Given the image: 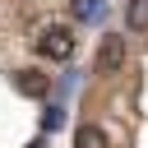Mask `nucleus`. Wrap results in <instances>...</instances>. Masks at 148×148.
<instances>
[{
  "mask_svg": "<svg viewBox=\"0 0 148 148\" xmlns=\"http://www.w3.org/2000/svg\"><path fill=\"white\" fill-rule=\"evenodd\" d=\"M37 56H46V60H69V56H74V32H69L65 23H51V28L37 37Z\"/></svg>",
  "mask_w": 148,
  "mask_h": 148,
  "instance_id": "nucleus-1",
  "label": "nucleus"
},
{
  "mask_svg": "<svg viewBox=\"0 0 148 148\" xmlns=\"http://www.w3.org/2000/svg\"><path fill=\"white\" fill-rule=\"evenodd\" d=\"M120 65H125V37L106 32V37H102V46H97V69H102V74H116Z\"/></svg>",
  "mask_w": 148,
  "mask_h": 148,
  "instance_id": "nucleus-2",
  "label": "nucleus"
},
{
  "mask_svg": "<svg viewBox=\"0 0 148 148\" xmlns=\"http://www.w3.org/2000/svg\"><path fill=\"white\" fill-rule=\"evenodd\" d=\"M125 23H130V32H148V0H130Z\"/></svg>",
  "mask_w": 148,
  "mask_h": 148,
  "instance_id": "nucleus-3",
  "label": "nucleus"
},
{
  "mask_svg": "<svg viewBox=\"0 0 148 148\" xmlns=\"http://www.w3.org/2000/svg\"><path fill=\"white\" fill-rule=\"evenodd\" d=\"M74 148H106V134H102L97 125H79V134H74Z\"/></svg>",
  "mask_w": 148,
  "mask_h": 148,
  "instance_id": "nucleus-4",
  "label": "nucleus"
},
{
  "mask_svg": "<svg viewBox=\"0 0 148 148\" xmlns=\"http://www.w3.org/2000/svg\"><path fill=\"white\" fill-rule=\"evenodd\" d=\"M74 14H79L83 23H92V18L102 14V0H74Z\"/></svg>",
  "mask_w": 148,
  "mask_h": 148,
  "instance_id": "nucleus-5",
  "label": "nucleus"
},
{
  "mask_svg": "<svg viewBox=\"0 0 148 148\" xmlns=\"http://www.w3.org/2000/svg\"><path fill=\"white\" fill-rule=\"evenodd\" d=\"M18 88H28V92H37V97H42V92H46V79L32 69V74H18Z\"/></svg>",
  "mask_w": 148,
  "mask_h": 148,
  "instance_id": "nucleus-6",
  "label": "nucleus"
}]
</instances>
